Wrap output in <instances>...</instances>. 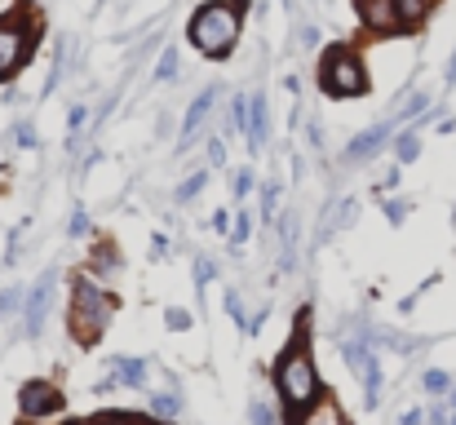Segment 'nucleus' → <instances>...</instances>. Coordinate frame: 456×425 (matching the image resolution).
Listing matches in <instances>:
<instances>
[{
	"label": "nucleus",
	"instance_id": "1",
	"mask_svg": "<svg viewBox=\"0 0 456 425\" xmlns=\"http://www.w3.org/2000/svg\"><path fill=\"white\" fill-rule=\"evenodd\" d=\"M305 319H310V310L297 315V337L284 346V355H280V364H275V390H280L289 417H302L305 408L323 395V390H319L314 359H310V350H305Z\"/></svg>",
	"mask_w": 456,
	"mask_h": 425
},
{
	"label": "nucleus",
	"instance_id": "2",
	"mask_svg": "<svg viewBox=\"0 0 456 425\" xmlns=\"http://www.w3.org/2000/svg\"><path fill=\"white\" fill-rule=\"evenodd\" d=\"M244 9H248V0H208V4H200L191 27H186L191 45L200 53H208V58H226L240 45Z\"/></svg>",
	"mask_w": 456,
	"mask_h": 425
},
{
	"label": "nucleus",
	"instance_id": "3",
	"mask_svg": "<svg viewBox=\"0 0 456 425\" xmlns=\"http://www.w3.org/2000/svg\"><path fill=\"white\" fill-rule=\"evenodd\" d=\"M111 315H116V297H107L102 283H94L89 275L71 283V337L98 341L102 328L111 323Z\"/></svg>",
	"mask_w": 456,
	"mask_h": 425
},
{
	"label": "nucleus",
	"instance_id": "4",
	"mask_svg": "<svg viewBox=\"0 0 456 425\" xmlns=\"http://www.w3.org/2000/svg\"><path fill=\"white\" fill-rule=\"evenodd\" d=\"M319 89L332 94V98H359L368 94V71H363V58L346 45H332L323 58H319Z\"/></svg>",
	"mask_w": 456,
	"mask_h": 425
},
{
	"label": "nucleus",
	"instance_id": "5",
	"mask_svg": "<svg viewBox=\"0 0 456 425\" xmlns=\"http://www.w3.org/2000/svg\"><path fill=\"white\" fill-rule=\"evenodd\" d=\"M31 22L22 18H0V80H9L27 58H31Z\"/></svg>",
	"mask_w": 456,
	"mask_h": 425
},
{
	"label": "nucleus",
	"instance_id": "6",
	"mask_svg": "<svg viewBox=\"0 0 456 425\" xmlns=\"http://www.w3.org/2000/svg\"><path fill=\"white\" fill-rule=\"evenodd\" d=\"M341 350H346V364H350V372H359V377H363L368 408H377V404H381V364H377L372 346H368V341H346Z\"/></svg>",
	"mask_w": 456,
	"mask_h": 425
},
{
	"label": "nucleus",
	"instance_id": "7",
	"mask_svg": "<svg viewBox=\"0 0 456 425\" xmlns=\"http://www.w3.org/2000/svg\"><path fill=\"white\" fill-rule=\"evenodd\" d=\"M18 408H22L27 421H40V417L62 413V395H58L49 381H27V386L18 390Z\"/></svg>",
	"mask_w": 456,
	"mask_h": 425
},
{
	"label": "nucleus",
	"instance_id": "8",
	"mask_svg": "<svg viewBox=\"0 0 456 425\" xmlns=\"http://www.w3.org/2000/svg\"><path fill=\"white\" fill-rule=\"evenodd\" d=\"M53 280H58V275L49 271L45 280L27 292V310H22V319H27L22 332H27V337H40V328H45V315H49V301H53Z\"/></svg>",
	"mask_w": 456,
	"mask_h": 425
},
{
	"label": "nucleus",
	"instance_id": "9",
	"mask_svg": "<svg viewBox=\"0 0 456 425\" xmlns=\"http://www.w3.org/2000/svg\"><path fill=\"white\" fill-rule=\"evenodd\" d=\"M354 9H359V22H363L372 36L399 31V9H395V0H354Z\"/></svg>",
	"mask_w": 456,
	"mask_h": 425
},
{
	"label": "nucleus",
	"instance_id": "10",
	"mask_svg": "<svg viewBox=\"0 0 456 425\" xmlns=\"http://www.w3.org/2000/svg\"><path fill=\"white\" fill-rule=\"evenodd\" d=\"M395 134V120H381V125H372V129H363L359 138L346 146V164H363V159H372L381 146H386V138Z\"/></svg>",
	"mask_w": 456,
	"mask_h": 425
},
{
	"label": "nucleus",
	"instance_id": "11",
	"mask_svg": "<svg viewBox=\"0 0 456 425\" xmlns=\"http://www.w3.org/2000/svg\"><path fill=\"white\" fill-rule=\"evenodd\" d=\"M266 134H271V116H266V94L257 89L248 98V111H244V138H248V151H262L266 146Z\"/></svg>",
	"mask_w": 456,
	"mask_h": 425
},
{
	"label": "nucleus",
	"instance_id": "12",
	"mask_svg": "<svg viewBox=\"0 0 456 425\" xmlns=\"http://www.w3.org/2000/svg\"><path fill=\"white\" fill-rule=\"evenodd\" d=\"M213 102H217V85H208V89H200V98L186 107V116H182V151L195 142L200 134V125L208 120V111H213Z\"/></svg>",
	"mask_w": 456,
	"mask_h": 425
},
{
	"label": "nucleus",
	"instance_id": "13",
	"mask_svg": "<svg viewBox=\"0 0 456 425\" xmlns=\"http://www.w3.org/2000/svg\"><path fill=\"white\" fill-rule=\"evenodd\" d=\"M293 425H346V417H341V408L332 399H314Z\"/></svg>",
	"mask_w": 456,
	"mask_h": 425
},
{
	"label": "nucleus",
	"instance_id": "14",
	"mask_svg": "<svg viewBox=\"0 0 456 425\" xmlns=\"http://www.w3.org/2000/svg\"><path fill=\"white\" fill-rule=\"evenodd\" d=\"M395 9H399V27H421L435 0H395Z\"/></svg>",
	"mask_w": 456,
	"mask_h": 425
},
{
	"label": "nucleus",
	"instance_id": "15",
	"mask_svg": "<svg viewBox=\"0 0 456 425\" xmlns=\"http://www.w3.org/2000/svg\"><path fill=\"white\" fill-rule=\"evenodd\" d=\"M111 368H116L120 381H129V386L147 381V364H142V359H111Z\"/></svg>",
	"mask_w": 456,
	"mask_h": 425
},
{
	"label": "nucleus",
	"instance_id": "16",
	"mask_svg": "<svg viewBox=\"0 0 456 425\" xmlns=\"http://www.w3.org/2000/svg\"><path fill=\"white\" fill-rule=\"evenodd\" d=\"M204 186H208V173H204V168H200V173H191V177H186V182L177 186V204H186V200H195V195H200Z\"/></svg>",
	"mask_w": 456,
	"mask_h": 425
},
{
	"label": "nucleus",
	"instance_id": "17",
	"mask_svg": "<svg viewBox=\"0 0 456 425\" xmlns=\"http://www.w3.org/2000/svg\"><path fill=\"white\" fill-rule=\"evenodd\" d=\"M155 80H159V85L177 80V49H164V58H159V67H155Z\"/></svg>",
	"mask_w": 456,
	"mask_h": 425
},
{
	"label": "nucleus",
	"instance_id": "18",
	"mask_svg": "<svg viewBox=\"0 0 456 425\" xmlns=\"http://www.w3.org/2000/svg\"><path fill=\"white\" fill-rule=\"evenodd\" d=\"M395 155H399V164H412V159L421 155V138H417V134H403L399 146H395Z\"/></svg>",
	"mask_w": 456,
	"mask_h": 425
},
{
	"label": "nucleus",
	"instance_id": "19",
	"mask_svg": "<svg viewBox=\"0 0 456 425\" xmlns=\"http://www.w3.org/2000/svg\"><path fill=\"white\" fill-rule=\"evenodd\" d=\"M248 421H253V425H280V421H275V408H271L266 399H253V408H248Z\"/></svg>",
	"mask_w": 456,
	"mask_h": 425
},
{
	"label": "nucleus",
	"instance_id": "20",
	"mask_svg": "<svg viewBox=\"0 0 456 425\" xmlns=\"http://www.w3.org/2000/svg\"><path fill=\"white\" fill-rule=\"evenodd\" d=\"M164 328H168V332H186V328H191V315L177 310V306H168V310H164Z\"/></svg>",
	"mask_w": 456,
	"mask_h": 425
},
{
	"label": "nucleus",
	"instance_id": "21",
	"mask_svg": "<svg viewBox=\"0 0 456 425\" xmlns=\"http://www.w3.org/2000/svg\"><path fill=\"white\" fill-rule=\"evenodd\" d=\"M151 408L159 417H177V413H182V399H177V395H155Z\"/></svg>",
	"mask_w": 456,
	"mask_h": 425
},
{
	"label": "nucleus",
	"instance_id": "22",
	"mask_svg": "<svg viewBox=\"0 0 456 425\" xmlns=\"http://www.w3.org/2000/svg\"><path fill=\"white\" fill-rule=\"evenodd\" d=\"M426 107H430V94H417V98H412V102H408V107H403V111L395 116V125H403V120H412V116H421Z\"/></svg>",
	"mask_w": 456,
	"mask_h": 425
},
{
	"label": "nucleus",
	"instance_id": "23",
	"mask_svg": "<svg viewBox=\"0 0 456 425\" xmlns=\"http://www.w3.org/2000/svg\"><path fill=\"white\" fill-rule=\"evenodd\" d=\"M448 386H452V377H448V372H439V368H430V372H426V390H430V395H448Z\"/></svg>",
	"mask_w": 456,
	"mask_h": 425
},
{
	"label": "nucleus",
	"instance_id": "24",
	"mask_svg": "<svg viewBox=\"0 0 456 425\" xmlns=\"http://www.w3.org/2000/svg\"><path fill=\"white\" fill-rule=\"evenodd\" d=\"M403 217H408V204H403V200H390V204H386V222H390V226H403Z\"/></svg>",
	"mask_w": 456,
	"mask_h": 425
},
{
	"label": "nucleus",
	"instance_id": "25",
	"mask_svg": "<svg viewBox=\"0 0 456 425\" xmlns=\"http://www.w3.org/2000/svg\"><path fill=\"white\" fill-rule=\"evenodd\" d=\"M67 235L76 240V235H89V217H85V208H76L71 213V222H67Z\"/></svg>",
	"mask_w": 456,
	"mask_h": 425
},
{
	"label": "nucleus",
	"instance_id": "26",
	"mask_svg": "<svg viewBox=\"0 0 456 425\" xmlns=\"http://www.w3.org/2000/svg\"><path fill=\"white\" fill-rule=\"evenodd\" d=\"M89 125V111L85 107H71V116H67V129H71V142H76V134Z\"/></svg>",
	"mask_w": 456,
	"mask_h": 425
},
{
	"label": "nucleus",
	"instance_id": "27",
	"mask_svg": "<svg viewBox=\"0 0 456 425\" xmlns=\"http://www.w3.org/2000/svg\"><path fill=\"white\" fill-rule=\"evenodd\" d=\"M244 240H248V213H240V217H235V226H231V244L240 249Z\"/></svg>",
	"mask_w": 456,
	"mask_h": 425
},
{
	"label": "nucleus",
	"instance_id": "28",
	"mask_svg": "<svg viewBox=\"0 0 456 425\" xmlns=\"http://www.w3.org/2000/svg\"><path fill=\"white\" fill-rule=\"evenodd\" d=\"M18 297H22V292H18V288H4V292H0V319H4V315H13V310H18Z\"/></svg>",
	"mask_w": 456,
	"mask_h": 425
},
{
	"label": "nucleus",
	"instance_id": "29",
	"mask_svg": "<svg viewBox=\"0 0 456 425\" xmlns=\"http://www.w3.org/2000/svg\"><path fill=\"white\" fill-rule=\"evenodd\" d=\"M248 191H253V168H240V173H235V195L244 200Z\"/></svg>",
	"mask_w": 456,
	"mask_h": 425
},
{
	"label": "nucleus",
	"instance_id": "30",
	"mask_svg": "<svg viewBox=\"0 0 456 425\" xmlns=\"http://www.w3.org/2000/svg\"><path fill=\"white\" fill-rule=\"evenodd\" d=\"M208 159H213L217 168L226 164V146H222V138H213V142H208Z\"/></svg>",
	"mask_w": 456,
	"mask_h": 425
},
{
	"label": "nucleus",
	"instance_id": "31",
	"mask_svg": "<svg viewBox=\"0 0 456 425\" xmlns=\"http://www.w3.org/2000/svg\"><path fill=\"white\" fill-rule=\"evenodd\" d=\"M213 231H217V235H222V231H231V217H226V213H222V208H217V213H213Z\"/></svg>",
	"mask_w": 456,
	"mask_h": 425
},
{
	"label": "nucleus",
	"instance_id": "32",
	"mask_svg": "<svg viewBox=\"0 0 456 425\" xmlns=\"http://www.w3.org/2000/svg\"><path fill=\"white\" fill-rule=\"evenodd\" d=\"M195 280H200V283L213 280V262H200V266H195Z\"/></svg>",
	"mask_w": 456,
	"mask_h": 425
},
{
	"label": "nucleus",
	"instance_id": "33",
	"mask_svg": "<svg viewBox=\"0 0 456 425\" xmlns=\"http://www.w3.org/2000/svg\"><path fill=\"white\" fill-rule=\"evenodd\" d=\"M18 146H36V138H31V125H18Z\"/></svg>",
	"mask_w": 456,
	"mask_h": 425
},
{
	"label": "nucleus",
	"instance_id": "34",
	"mask_svg": "<svg viewBox=\"0 0 456 425\" xmlns=\"http://www.w3.org/2000/svg\"><path fill=\"white\" fill-rule=\"evenodd\" d=\"M89 425H134L129 417H98V421H89Z\"/></svg>",
	"mask_w": 456,
	"mask_h": 425
},
{
	"label": "nucleus",
	"instance_id": "35",
	"mask_svg": "<svg viewBox=\"0 0 456 425\" xmlns=\"http://www.w3.org/2000/svg\"><path fill=\"white\" fill-rule=\"evenodd\" d=\"M403 425H421V413L412 408V413H403Z\"/></svg>",
	"mask_w": 456,
	"mask_h": 425
},
{
	"label": "nucleus",
	"instance_id": "36",
	"mask_svg": "<svg viewBox=\"0 0 456 425\" xmlns=\"http://www.w3.org/2000/svg\"><path fill=\"white\" fill-rule=\"evenodd\" d=\"M452 408H456V390H452Z\"/></svg>",
	"mask_w": 456,
	"mask_h": 425
},
{
	"label": "nucleus",
	"instance_id": "37",
	"mask_svg": "<svg viewBox=\"0 0 456 425\" xmlns=\"http://www.w3.org/2000/svg\"><path fill=\"white\" fill-rule=\"evenodd\" d=\"M452 425H456V417H452Z\"/></svg>",
	"mask_w": 456,
	"mask_h": 425
}]
</instances>
